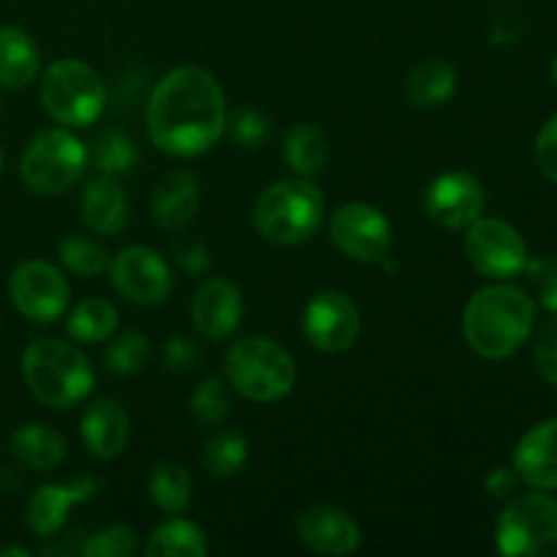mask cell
<instances>
[{"label":"cell","mask_w":557,"mask_h":557,"mask_svg":"<svg viewBox=\"0 0 557 557\" xmlns=\"http://www.w3.org/2000/svg\"><path fill=\"white\" fill-rule=\"evenodd\" d=\"M533 156H536L539 172L547 180L557 183V114L544 123V128L539 131L536 147H533Z\"/></svg>","instance_id":"obj_39"},{"label":"cell","mask_w":557,"mask_h":557,"mask_svg":"<svg viewBox=\"0 0 557 557\" xmlns=\"http://www.w3.org/2000/svg\"><path fill=\"white\" fill-rule=\"evenodd\" d=\"M58 256L65 270L79 277H96L109 267L107 250L92 243L90 237H82V234H69V237L60 239Z\"/></svg>","instance_id":"obj_32"},{"label":"cell","mask_w":557,"mask_h":557,"mask_svg":"<svg viewBox=\"0 0 557 557\" xmlns=\"http://www.w3.org/2000/svg\"><path fill=\"white\" fill-rule=\"evenodd\" d=\"M41 69V52L36 41L20 27H0V87L22 90L33 85Z\"/></svg>","instance_id":"obj_22"},{"label":"cell","mask_w":557,"mask_h":557,"mask_svg":"<svg viewBox=\"0 0 557 557\" xmlns=\"http://www.w3.org/2000/svg\"><path fill=\"white\" fill-rule=\"evenodd\" d=\"M79 435L92 457H98V460H114L117 455H123L125 444H128V411L114 397H98L82 413Z\"/></svg>","instance_id":"obj_19"},{"label":"cell","mask_w":557,"mask_h":557,"mask_svg":"<svg viewBox=\"0 0 557 557\" xmlns=\"http://www.w3.org/2000/svg\"><path fill=\"white\" fill-rule=\"evenodd\" d=\"M136 553V533L128 525H112L96 533L90 542L82 544V555L87 557H131Z\"/></svg>","instance_id":"obj_35"},{"label":"cell","mask_w":557,"mask_h":557,"mask_svg":"<svg viewBox=\"0 0 557 557\" xmlns=\"http://www.w3.org/2000/svg\"><path fill=\"white\" fill-rule=\"evenodd\" d=\"M201 462H205L207 473L215 479L237 476L248 462V438L234 428L218 430L207 438L205 449H201Z\"/></svg>","instance_id":"obj_27"},{"label":"cell","mask_w":557,"mask_h":557,"mask_svg":"<svg viewBox=\"0 0 557 557\" xmlns=\"http://www.w3.org/2000/svg\"><path fill=\"white\" fill-rule=\"evenodd\" d=\"M194 482L180 462L161 460L150 473V498L166 515H180L190 504Z\"/></svg>","instance_id":"obj_29"},{"label":"cell","mask_w":557,"mask_h":557,"mask_svg":"<svg viewBox=\"0 0 557 557\" xmlns=\"http://www.w3.org/2000/svg\"><path fill=\"white\" fill-rule=\"evenodd\" d=\"M41 103L54 123L82 128L96 123L107 107V87L92 65L76 58L54 60L41 79Z\"/></svg>","instance_id":"obj_6"},{"label":"cell","mask_w":557,"mask_h":557,"mask_svg":"<svg viewBox=\"0 0 557 557\" xmlns=\"http://www.w3.org/2000/svg\"><path fill=\"white\" fill-rule=\"evenodd\" d=\"M228 136L237 141L245 150H259L270 141L272 136V120L270 114L261 112L256 107H239L234 109L232 117H226Z\"/></svg>","instance_id":"obj_34"},{"label":"cell","mask_w":557,"mask_h":557,"mask_svg":"<svg viewBox=\"0 0 557 557\" xmlns=\"http://www.w3.org/2000/svg\"><path fill=\"white\" fill-rule=\"evenodd\" d=\"M79 207L82 221L101 237H114L128 223V196H125L123 185L109 174H98L96 180L87 183Z\"/></svg>","instance_id":"obj_21"},{"label":"cell","mask_w":557,"mask_h":557,"mask_svg":"<svg viewBox=\"0 0 557 557\" xmlns=\"http://www.w3.org/2000/svg\"><path fill=\"white\" fill-rule=\"evenodd\" d=\"M533 362L539 375L557 389V319H547L533 337Z\"/></svg>","instance_id":"obj_36"},{"label":"cell","mask_w":557,"mask_h":557,"mask_svg":"<svg viewBox=\"0 0 557 557\" xmlns=\"http://www.w3.org/2000/svg\"><path fill=\"white\" fill-rule=\"evenodd\" d=\"M22 379L47 408H74L96 386V370L76 346L54 337H38L22 354Z\"/></svg>","instance_id":"obj_3"},{"label":"cell","mask_w":557,"mask_h":557,"mask_svg":"<svg viewBox=\"0 0 557 557\" xmlns=\"http://www.w3.org/2000/svg\"><path fill=\"white\" fill-rule=\"evenodd\" d=\"M330 237L343 256L354 261H384L392 250L389 218L373 205L348 201L337 207L330 221Z\"/></svg>","instance_id":"obj_11"},{"label":"cell","mask_w":557,"mask_h":557,"mask_svg":"<svg viewBox=\"0 0 557 557\" xmlns=\"http://www.w3.org/2000/svg\"><path fill=\"white\" fill-rule=\"evenodd\" d=\"M201 359H205V351H201L199 343L190 341V337L185 335L172 337V341L163 346V368H166L169 373H190V370L199 368Z\"/></svg>","instance_id":"obj_37"},{"label":"cell","mask_w":557,"mask_h":557,"mask_svg":"<svg viewBox=\"0 0 557 557\" xmlns=\"http://www.w3.org/2000/svg\"><path fill=\"white\" fill-rule=\"evenodd\" d=\"M553 79H555V85H557V54H555V60H553Z\"/></svg>","instance_id":"obj_43"},{"label":"cell","mask_w":557,"mask_h":557,"mask_svg":"<svg viewBox=\"0 0 557 557\" xmlns=\"http://www.w3.org/2000/svg\"><path fill=\"white\" fill-rule=\"evenodd\" d=\"M87 147L63 128L38 131L27 141L20 161V174L27 188L38 196H58L74 188L85 174Z\"/></svg>","instance_id":"obj_7"},{"label":"cell","mask_w":557,"mask_h":557,"mask_svg":"<svg viewBox=\"0 0 557 557\" xmlns=\"http://www.w3.org/2000/svg\"><path fill=\"white\" fill-rule=\"evenodd\" d=\"M190 315L201 337L226 341L243 321V294L226 277H210L196 288Z\"/></svg>","instance_id":"obj_17"},{"label":"cell","mask_w":557,"mask_h":557,"mask_svg":"<svg viewBox=\"0 0 557 557\" xmlns=\"http://www.w3.org/2000/svg\"><path fill=\"white\" fill-rule=\"evenodd\" d=\"M495 542L509 557H557V500L542 493L515 498L500 511Z\"/></svg>","instance_id":"obj_8"},{"label":"cell","mask_w":557,"mask_h":557,"mask_svg":"<svg viewBox=\"0 0 557 557\" xmlns=\"http://www.w3.org/2000/svg\"><path fill=\"white\" fill-rule=\"evenodd\" d=\"M112 283L120 297L134 305H161L172 292V272L163 256L147 245H131L120 250L117 259L109 264Z\"/></svg>","instance_id":"obj_13"},{"label":"cell","mask_w":557,"mask_h":557,"mask_svg":"<svg viewBox=\"0 0 557 557\" xmlns=\"http://www.w3.org/2000/svg\"><path fill=\"white\" fill-rule=\"evenodd\" d=\"M11 455L30 471H52L65 460V438L49 424H25L11 435Z\"/></svg>","instance_id":"obj_23"},{"label":"cell","mask_w":557,"mask_h":557,"mask_svg":"<svg viewBox=\"0 0 557 557\" xmlns=\"http://www.w3.org/2000/svg\"><path fill=\"white\" fill-rule=\"evenodd\" d=\"M297 536L305 547L330 557L354 555L359 549V542H362V531H359L357 520L348 511L326 504L310 506L299 515Z\"/></svg>","instance_id":"obj_15"},{"label":"cell","mask_w":557,"mask_h":557,"mask_svg":"<svg viewBox=\"0 0 557 557\" xmlns=\"http://www.w3.org/2000/svg\"><path fill=\"white\" fill-rule=\"evenodd\" d=\"M457 74L444 60H422L406 79V98L413 107L433 109L455 96Z\"/></svg>","instance_id":"obj_25"},{"label":"cell","mask_w":557,"mask_h":557,"mask_svg":"<svg viewBox=\"0 0 557 557\" xmlns=\"http://www.w3.org/2000/svg\"><path fill=\"white\" fill-rule=\"evenodd\" d=\"M207 539L199 525L188 520H166L152 531L145 553L150 557H205Z\"/></svg>","instance_id":"obj_26"},{"label":"cell","mask_w":557,"mask_h":557,"mask_svg":"<svg viewBox=\"0 0 557 557\" xmlns=\"http://www.w3.org/2000/svg\"><path fill=\"white\" fill-rule=\"evenodd\" d=\"M536 324V305L528 292L506 283L484 286L468 299L462 313L466 343L482 359L511 357L531 337Z\"/></svg>","instance_id":"obj_2"},{"label":"cell","mask_w":557,"mask_h":557,"mask_svg":"<svg viewBox=\"0 0 557 557\" xmlns=\"http://www.w3.org/2000/svg\"><path fill=\"white\" fill-rule=\"evenodd\" d=\"M98 482L90 473L74 476L69 484H41L36 493L27 498L25 522L36 536L49 539L65 525L71 506L85 504L96 495Z\"/></svg>","instance_id":"obj_16"},{"label":"cell","mask_w":557,"mask_h":557,"mask_svg":"<svg viewBox=\"0 0 557 557\" xmlns=\"http://www.w3.org/2000/svg\"><path fill=\"white\" fill-rule=\"evenodd\" d=\"M174 259H177V264L183 267L185 272H190V275H205V272L210 270L212 261L210 250H207V245L201 243V239H190V243L177 245Z\"/></svg>","instance_id":"obj_40"},{"label":"cell","mask_w":557,"mask_h":557,"mask_svg":"<svg viewBox=\"0 0 557 557\" xmlns=\"http://www.w3.org/2000/svg\"><path fill=\"white\" fill-rule=\"evenodd\" d=\"M201 188L190 172H169L152 190L150 215L161 232H180L194 221L199 210Z\"/></svg>","instance_id":"obj_20"},{"label":"cell","mask_w":557,"mask_h":557,"mask_svg":"<svg viewBox=\"0 0 557 557\" xmlns=\"http://www.w3.org/2000/svg\"><path fill=\"white\" fill-rule=\"evenodd\" d=\"M87 156H90L98 174H109V177L128 174L136 166V161H139V150H136L134 139L117 128H109L103 134H98L96 141H92V150Z\"/></svg>","instance_id":"obj_30"},{"label":"cell","mask_w":557,"mask_h":557,"mask_svg":"<svg viewBox=\"0 0 557 557\" xmlns=\"http://www.w3.org/2000/svg\"><path fill=\"white\" fill-rule=\"evenodd\" d=\"M362 315L357 302L343 292H319L305 308L302 332L313 348L324 354H341L357 343Z\"/></svg>","instance_id":"obj_12"},{"label":"cell","mask_w":557,"mask_h":557,"mask_svg":"<svg viewBox=\"0 0 557 557\" xmlns=\"http://www.w3.org/2000/svg\"><path fill=\"white\" fill-rule=\"evenodd\" d=\"M330 158V145L326 136L310 123H294L283 134V161L288 163L297 177H313L326 166Z\"/></svg>","instance_id":"obj_24"},{"label":"cell","mask_w":557,"mask_h":557,"mask_svg":"<svg viewBox=\"0 0 557 557\" xmlns=\"http://www.w3.org/2000/svg\"><path fill=\"white\" fill-rule=\"evenodd\" d=\"M324 221V194L308 177L272 183L253 205V226L267 243H308Z\"/></svg>","instance_id":"obj_4"},{"label":"cell","mask_w":557,"mask_h":557,"mask_svg":"<svg viewBox=\"0 0 557 557\" xmlns=\"http://www.w3.org/2000/svg\"><path fill=\"white\" fill-rule=\"evenodd\" d=\"M226 117L221 85L199 65L169 71L147 98V134L158 150L174 158H194L215 147Z\"/></svg>","instance_id":"obj_1"},{"label":"cell","mask_w":557,"mask_h":557,"mask_svg":"<svg viewBox=\"0 0 557 557\" xmlns=\"http://www.w3.org/2000/svg\"><path fill=\"white\" fill-rule=\"evenodd\" d=\"M517 484H520V476H517L515 468H493V471L487 473V479H484V487H487V493L493 495V498H511V495L517 493Z\"/></svg>","instance_id":"obj_41"},{"label":"cell","mask_w":557,"mask_h":557,"mask_svg":"<svg viewBox=\"0 0 557 557\" xmlns=\"http://www.w3.org/2000/svg\"><path fill=\"white\" fill-rule=\"evenodd\" d=\"M466 256L479 275L493 281L522 275L531 259L522 234L500 218H479L466 228Z\"/></svg>","instance_id":"obj_9"},{"label":"cell","mask_w":557,"mask_h":557,"mask_svg":"<svg viewBox=\"0 0 557 557\" xmlns=\"http://www.w3.org/2000/svg\"><path fill=\"white\" fill-rule=\"evenodd\" d=\"M515 471L528 487L557 490V419L533 424L515 449Z\"/></svg>","instance_id":"obj_18"},{"label":"cell","mask_w":557,"mask_h":557,"mask_svg":"<svg viewBox=\"0 0 557 557\" xmlns=\"http://www.w3.org/2000/svg\"><path fill=\"white\" fill-rule=\"evenodd\" d=\"M9 294L14 308L25 319L36 321V324H52L69 308L71 288L58 267L41 259H30L14 267L9 277Z\"/></svg>","instance_id":"obj_10"},{"label":"cell","mask_w":557,"mask_h":557,"mask_svg":"<svg viewBox=\"0 0 557 557\" xmlns=\"http://www.w3.org/2000/svg\"><path fill=\"white\" fill-rule=\"evenodd\" d=\"M120 324V313L107 299H85L76 305L74 313L69 315V335L74 341L96 346V343L109 341Z\"/></svg>","instance_id":"obj_28"},{"label":"cell","mask_w":557,"mask_h":557,"mask_svg":"<svg viewBox=\"0 0 557 557\" xmlns=\"http://www.w3.org/2000/svg\"><path fill=\"white\" fill-rule=\"evenodd\" d=\"M228 411H232V397H228V386L215 375H207L196 384L194 395H190V413L196 422L205 428H221L226 422Z\"/></svg>","instance_id":"obj_31"},{"label":"cell","mask_w":557,"mask_h":557,"mask_svg":"<svg viewBox=\"0 0 557 557\" xmlns=\"http://www.w3.org/2000/svg\"><path fill=\"white\" fill-rule=\"evenodd\" d=\"M223 370L234 392L256 403L283 400L297 384L292 354L270 337H245L234 343L223 359Z\"/></svg>","instance_id":"obj_5"},{"label":"cell","mask_w":557,"mask_h":557,"mask_svg":"<svg viewBox=\"0 0 557 557\" xmlns=\"http://www.w3.org/2000/svg\"><path fill=\"white\" fill-rule=\"evenodd\" d=\"M424 210L430 221L449 232L468 228L473 221L482 218L484 188L473 174L446 172L430 183L424 194Z\"/></svg>","instance_id":"obj_14"},{"label":"cell","mask_w":557,"mask_h":557,"mask_svg":"<svg viewBox=\"0 0 557 557\" xmlns=\"http://www.w3.org/2000/svg\"><path fill=\"white\" fill-rule=\"evenodd\" d=\"M525 272L531 275V281L536 283L539 299H542L544 308L557 313V259H553V256L528 259Z\"/></svg>","instance_id":"obj_38"},{"label":"cell","mask_w":557,"mask_h":557,"mask_svg":"<svg viewBox=\"0 0 557 557\" xmlns=\"http://www.w3.org/2000/svg\"><path fill=\"white\" fill-rule=\"evenodd\" d=\"M150 359V343L141 332H120L107 346V368L117 375H134Z\"/></svg>","instance_id":"obj_33"},{"label":"cell","mask_w":557,"mask_h":557,"mask_svg":"<svg viewBox=\"0 0 557 557\" xmlns=\"http://www.w3.org/2000/svg\"><path fill=\"white\" fill-rule=\"evenodd\" d=\"M0 169H3V152H0Z\"/></svg>","instance_id":"obj_44"},{"label":"cell","mask_w":557,"mask_h":557,"mask_svg":"<svg viewBox=\"0 0 557 557\" xmlns=\"http://www.w3.org/2000/svg\"><path fill=\"white\" fill-rule=\"evenodd\" d=\"M11 555L27 557L30 553H27V549H22V547H5V549H0V557H11Z\"/></svg>","instance_id":"obj_42"}]
</instances>
